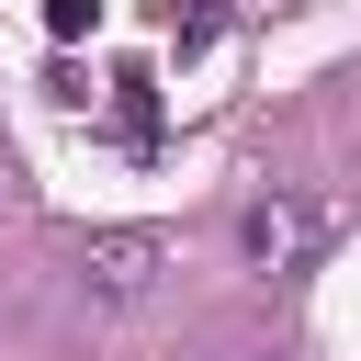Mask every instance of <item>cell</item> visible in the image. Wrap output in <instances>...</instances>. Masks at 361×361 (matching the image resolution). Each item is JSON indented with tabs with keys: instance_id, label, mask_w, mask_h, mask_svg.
Masks as SVG:
<instances>
[{
	"instance_id": "7a4b0ae2",
	"label": "cell",
	"mask_w": 361,
	"mask_h": 361,
	"mask_svg": "<svg viewBox=\"0 0 361 361\" xmlns=\"http://www.w3.org/2000/svg\"><path fill=\"white\" fill-rule=\"evenodd\" d=\"M316 237H327V214H316L305 192H259V203L237 214V248H248V271H305V259H316Z\"/></svg>"
},
{
	"instance_id": "6da1fadb",
	"label": "cell",
	"mask_w": 361,
	"mask_h": 361,
	"mask_svg": "<svg viewBox=\"0 0 361 361\" xmlns=\"http://www.w3.org/2000/svg\"><path fill=\"white\" fill-rule=\"evenodd\" d=\"M158 271H169V226H102V237H79V282L102 305H135Z\"/></svg>"
},
{
	"instance_id": "3957f363",
	"label": "cell",
	"mask_w": 361,
	"mask_h": 361,
	"mask_svg": "<svg viewBox=\"0 0 361 361\" xmlns=\"http://www.w3.org/2000/svg\"><path fill=\"white\" fill-rule=\"evenodd\" d=\"M90 23H102V0H45V34H56V45H79Z\"/></svg>"
},
{
	"instance_id": "277c9868",
	"label": "cell",
	"mask_w": 361,
	"mask_h": 361,
	"mask_svg": "<svg viewBox=\"0 0 361 361\" xmlns=\"http://www.w3.org/2000/svg\"><path fill=\"white\" fill-rule=\"evenodd\" d=\"M259 361H282V350H259Z\"/></svg>"
}]
</instances>
